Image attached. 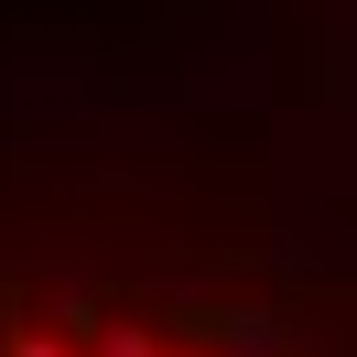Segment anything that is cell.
<instances>
[{
  "instance_id": "cell-1",
  "label": "cell",
  "mask_w": 357,
  "mask_h": 357,
  "mask_svg": "<svg viewBox=\"0 0 357 357\" xmlns=\"http://www.w3.org/2000/svg\"><path fill=\"white\" fill-rule=\"evenodd\" d=\"M0 357H314V325L260 314L217 271L0 260Z\"/></svg>"
}]
</instances>
